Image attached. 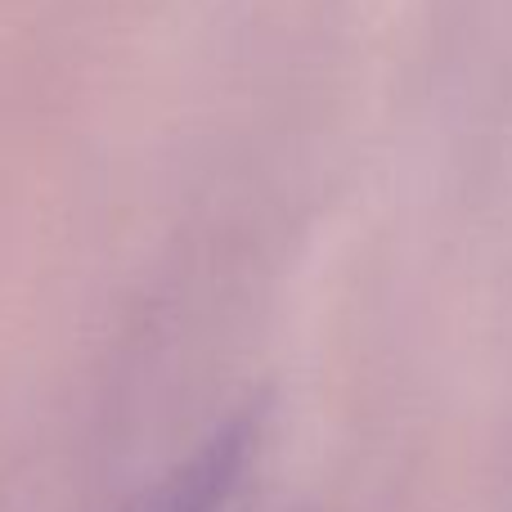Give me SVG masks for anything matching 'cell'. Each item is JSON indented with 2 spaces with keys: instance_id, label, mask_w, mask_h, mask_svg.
<instances>
[{
  "instance_id": "6da1fadb",
  "label": "cell",
  "mask_w": 512,
  "mask_h": 512,
  "mask_svg": "<svg viewBox=\"0 0 512 512\" xmlns=\"http://www.w3.org/2000/svg\"><path fill=\"white\" fill-rule=\"evenodd\" d=\"M256 445H261V418H230L171 481V490L153 512H248Z\"/></svg>"
}]
</instances>
